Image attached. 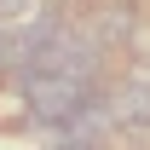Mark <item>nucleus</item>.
<instances>
[{"label": "nucleus", "mask_w": 150, "mask_h": 150, "mask_svg": "<svg viewBox=\"0 0 150 150\" xmlns=\"http://www.w3.org/2000/svg\"><path fill=\"white\" fill-rule=\"evenodd\" d=\"M104 104H110V121L144 127V121H150V69H139V75L127 81V87H115V93L104 98Z\"/></svg>", "instance_id": "obj_3"}, {"label": "nucleus", "mask_w": 150, "mask_h": 150, "mask_svg": "<svg viewBox=\"0 0 150 150\" xmlns=\"http://www.w3.org/2000/svg\"><path fill=\"white\" fill-rule=\"evenodd\" d=\"M127 23H133V12H127V6H104V12H98L93 40H98V46H104V40H121V35H127Z\"/></svg>", "instance_id": "obj_4"}, {"label": "nucleus", "mask_w": 150, "mask_h": 150, "mask_svg": "<svg viewBox=\"0 0 150 150\" xmlns=\"http://www.w3.org/2000/svg\"><path fill=\"white\" fill-rule=\"evenodd\" d=\"M18 81H23V98H29V115L46 121V127H69L93 104V75L87 69H23Z\"/></svg>", "instance_id": "obj_1"}, {"label": "nucleus", "mask_w": 150, "mask_h": 150, "mask_svg": "<svg viewBox=\"0 0 150 150\" xmlns=\"http://www.w3.org/2000/svg\"><path fill=\"white\" fill-rule=\"evenodd\" d=\"M58 35H64V29H58V12H52V6H40L29 23H6V29H0V69H18L23 75Z\"/></svg>", "instance_id": "obj_2"}]
</instances>
